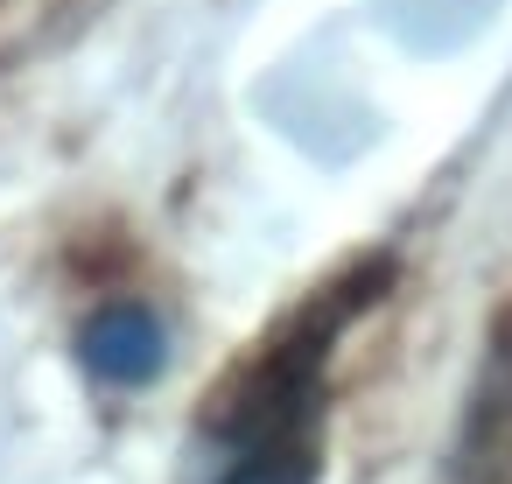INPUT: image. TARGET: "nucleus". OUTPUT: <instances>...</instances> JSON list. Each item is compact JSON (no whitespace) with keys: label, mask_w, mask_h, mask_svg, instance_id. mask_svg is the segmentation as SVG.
Returning a JSON list of instances; mask_svg holds the SVG:
<instances>
[{"label":"nucleus","mask_w":512,"mask_h":484,"mask_svg":"<svg viewBox=\"0 0 512 484\" xmlns=\"http://www.w3.org/2000/svg\"><path fill=\"white\" fill-rule=\"evenodd\" d=\"M449 484H512V344L491 358V372H484V386L470 400Z\"/></svg>","instance_id":"f257e3e1"},{"label":"nucleus","mask_w":512,"mask_h":484,"mask_svg":"<svg viewBox=\"0 0 512 484\" xmlns=\"http://www.w3.org/2000/svg\"><path fill=\"white\" fill-rule=\"evenodd\" d=\"M85 358L99 379L113 386H141L155 365H162V323L148 309H106L92 330H85Z\"/></svg>","instance_id":"f03ea898"}]
</instances>
